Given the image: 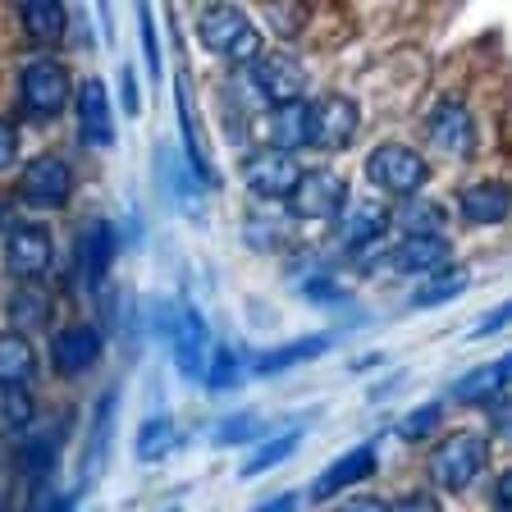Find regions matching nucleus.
<instances>
[{
    "label": "nucleus",
    "mask_w": 512,
    "mask_h": 512,
    "mask_svg": "<svg viewBox=\"0 0 512 512\" xmlns=\"http://www.w3.org/2000/svg\"><path fill=\"white\" fill-rule=\"evenodd\" d=\"M197 42H202L206 51L224 55L229 64H238V69H252V64L266 55L261 32L252 28V19H247L238 5H206V10L197 14Z\"/></svg>",
    "instance_id": "nucleus-1"
},
{
    "label": "nucleus",
    "mask_w": 512,
    "mask_h": 512,
    "mask_svg": "<svg viewBox=\"0 0 512 512\" xmlns=\"http://www.w3.org/2000/svg\"><path fill=\"white\" fill-rule=\"evenodd\" d=\"M366 179H371L384 197L412 202L430 183V165H426V156L412 151L407 142H384V147H375L371 160H366Z\"/></svg>",
    "instance_id": "nucleus-2"
},
{
    "label": "nucleus",
    "mask_w": 512,
    "mask_h": 512,
    "mask_svg": "<svg viewBox=\"0 0 512 512\" xmlns=\"http://www.w3.org/2000/svg\"><path fill=\"white\" fill-rule=\"evenodd\" d=\"M485 462H490L485 435H467V430H462V435H448L444 444L435 448V458H430V480L448 494H462V490H471V480H480Z\"/></svg>",
    "instance_id": "nucleus-3"
},
{
    "label": "nucleus",
    "mask_w": 512,
    "mask_h": 512,
    "mask_svg": "<svg viewBox=\"0 0 512 512\" xmlns=\"http://www.w3.org/2000/svg\"><path fill=\"white\" fill-rule=\"evenodd\" d=\"M293 220H311V224H325V220H339V211L348 206V179L339 170H302L293 192L284 197Z\"/></svg>",
    "instance_id": "nucleus-4"
},
{
    "label": "nucleus",
    "mask_w": 512,
    "mask_h": 512,
    "mask_svg": "<svg viewBox=\"0 0 512 512\" xmlns=\"http://www.w3.org/2000/svg\"><path fill=\"white\" fill-rule=\"evenodd\" d=\"M19 96H23V110L37 119H55L64 106H69V69L51 55L42 60H28L19 74Z\"/></svg>",
    "instance_id": "nucleus-5"
},
{
    "label": "nucleus",
    "mask_w": 512,
    "mask_h": 512,
    "mask_svg": "<svg viewBox=\"0 0 512 512\" xmlns=\"http://www.w3.org/2000/svg\"><path fill=\"white\" fill-rule=\"evenodd\" d=\"M51 261H55V243L46 224H32V220L10 224V234H5V270L19 284H37L51 270Z\"/></svg>",
    "instance_id": "nucleus-6"
},
{
    "label": "nucleus",
    "mask_w": 512,
    "mask_h": 512,
    "mask_svg": "<svg viewBox=\"0 0 512 512\" xmlns=\"http://www.w3.org/2000/svg\"><path fill=\"white\" fill-rule=\"evenodd\" d=\"M362 128V106L343 92H325L320 101H311V147L320 151H343L352 147Z\"/></svg>",
    "instance_id": "nucleus-7"
},
{
    "label": "nucleus",
    "mask_w": 512,
    "mask_h": 512,
    "mask_svg": "<svg viewBox=\"0 0 512 512\" xmlns=\"http://www.w3.org/2000/svg\"><path fill=\"white\" fill-rule=\"evenodd\" d=\"M19 192H23V202L37 206V211H60V206H69V197H74V170H69V160L55 156V151L37 156L28 170H23Z\"/></svg>",
    "instance_id": "nucleus-8"
},
{
    "label": "nucleus",
    "mask_w": 512,
    "mask_h": 512,
    "mask_svg": "<svg viewBox=\"0 0 512 512\" xmlns=\"http://www.w3.org/2000/svg\"><path fill=\"white\" fill-rule=\"evenodd\" d=\"M426 133H430V142L453 160H467L471 151H476V119H471V106L458 101V96H444V101L430 106Z\"/></svg>",
    "instance_id": "nucleus-9"
},
{
    "label": "nucleus",
    "mask_w": 512,
    "mask_h": 512,
    "mask_svg": "<svg viewBox=\"0 0 512 512\" xmlns=\"http://www.w3.org/2000/svg\"><path fill=\"white\" fill-rule=\"evenodd\" d=\"M252 83H256V92L270 101V110H279V106L302 101V92H307V69H302L298 55L266 51L252 64Z\"/></svg>",
    "instance_id": "nucleus-10"
},
{
    "label": "nucleus",
    "mask_w": 512,
    "mask_h": 512,
    "mask_svg": "<svg viewBox=\"0 0 512 512\" xmlns=\"http://www.w3.org/2000/svg\"><path fill=\"white\" fill-rule=\"evenodd\" d=\"M74 101H78V138L96 151L115 147V101H110L106 83L101 78H83Z\"/></svg>",
    "instance_id": "nucleus-11"
},
{
    "label": "nucleus",
    "mask_w": 512,
    "mask_h": 512,
    "mask_svg": "<svg viewBox=\"0 0 512 512\" xmlns=\"http://www.w3.org/2000/svg\"><path fill=\"white\" fill-rule=\"evenodd\" d=\"M174 366H179L183 380H202L206 357H211V325L192 302H183L179 316H174Z\"/></svg>",
    "instance_id": "nucleus-12"
},
{
    "label": "nucleus",
    "mask_w": 512,
    "mask_h": 512,
    "mask_svg": "<svg viewBox=\"0 0 512 512\" xmlns=\"http://www.w3.org/2000/svg\"><path fill=\"white\" fill-rule=\"evenodd\" d=\"M298 160L284 156V151H256V156L243 160V183L252 197H261V202H279V197H288L293 192V183H298Z\"/></svg>",
    "instance_id": "nucleus-13"
},
{
    "label": "nucleus",
    "mask_w": 512,
    "mask_h": 512,
    "mask_svg": "<svg viewBox=\"0 0 512 512\" xmlns=\"http://www.w3.org/2000/svg\"><path fill=\"white\" fill-rule=\"evenodd\" d=\"M389 224H394V215H389L384 202H375V197L348 202L339 211V243L352 247V252H366L371 243H380V238L389 234Z\"/></svg>",
    "instance_id": "nucleus-14"
},
{
    "label": "nucleus",
    "mask_w": 512,
    "mask_h": 512,
    "mask_svg": "<svg viewBox=\"0 0 512 512\" xmlns=\"http://www.w3.org/2000/svg\"><path fill=\"white\" fill-rule=\"evenodd\" d=\"M101 334L92 330V325H64L60 334H51V366L60 375H83L96 366V357H101Z\"/></svg>",
    "instance_id": "nucleus-15"
},
{
    "label": "nucleus",
    "mask_w": 512,
    "mask_h": 512,
    "mask_svg": "<svg viewBox=\"0 0 512 512\" xmlns=\"http://www.w3.org/2000/svg\"><path fill=\"white\" fill-rule=\"evenodd\" d=\"M453 261V247H448L444 234H430V238H403V243L389 252V266L398 275H439L448 270Z\"/></svg>",
    "instance_id": "nucleus-16"
},
{
    "label": "nucleus",
    "mask_w": 512,
    "mask_h": 512,
    "mask_svg": "<svg viewBox=\"0 0 512 512\" xmlns=\"http://www.w3.org/2000/svg\"><path fill=\"white\" fill-rule=\"evenodd\" d=\"M375 471V444H362V448H352V453H343V458H334L330 467L316 476V485H311V499L325 503L334 499V494L352 490L357 480H366Z\"/></svg>",
    "instance_id": "nucleus-17"
},
{
    "label": "nucleus",
    "mask_w": 512,
    "mask_h": 512,
    "mask_svg": "<svg viewBox=\"0 0 512 512\" xmlns=\"http://www.w3.org/2000/svg\"><path fill=\"white\" fill-rule=\"evenodd\" d=\"M5 316H10V334H23V339H28V334H42L55 316V298L42 284H19L10 298H5Z\"/></svg>",
    "instance_id": "nucleus-18"
},
{
    "label": "nucleus",
    "mask_w": 512,
    "mask_h": 512,
    "mask_svg": "<svg viewBox=\"0 0 512 512\" xmlns=\"http://www.w3.org/2000/svg\"><path fill=\"white\" fill-rule=\"evenodd\" d=\"M110 261H115V229H110L106 220H92L83 234H78V266H83V279L92 293L106 288Z\"/></svg>",
    "instance_id": "nucleus-19"
},
{
    "label": "nucleus",
    "mask_w": 512,
    "mask_h": 512,
    "mask_svg": "<svg viewBox=\"0 0 512 512\" xmlns=\"http://www.w3.org/2000/svg\"><path fill=\"white\" fill-rule=\"evenodd\" d=\"M330 348H334L330 334H302V339H293V343H279V348L261 352V357L252 362V375L293 371V366H302V362H316V357H325Z\"/></svg>",
    "instance_id": "nucleus-20"
},
{
    "label": "nucleus",
    "mask_w": 512,
    "mask_h": 512,
    "mask_svg": "<svg viewBox=\"0 0 512 512\" xmlns=\"http://www.w3.org/2000/svg\"><path fill=\"white\" fill-rule=\"evenodd\" d=\"M458 211L467 224H503L508 220V188L499 179H480L467 183L458 192Z\"/></svg>",
    "instance_id": "nucleus-21"
},
{
    "label": "nucleus",
    "mask_w": 512,
    "mask_h": 512,
    "mask_svg": "<svg viewBox=\"0 0 512 512\" xmlns=\"http://www.w3.org/2000/svg\"><path fill=\"white\" fill-rule=\"evenodd\" d=\"M270 151H284V156H293V151L311 147V106L307 101H293V106H279L270 110Z\"/></svg>",
    "instance_id": "nucleus-22"
},
{
    "label": "nucleus",
    "mask_w": 512,
    "mask_h": 512,
    "mask_svg": "<svg viewBox=\"0 0 512 512\" xmlns=\"http://www.w3.org/2000/svg\"><path fill=\"white\" fill-rule=\"evenodd\" d=\"M508 375H512V362L508 357H494V362L476 366L471 375H462L458 384H453V398L458 403H494L499 394H508Z\"/></svg>",
    "instance_id": "nucleus-23"
},
{
    "label": "nucleus",
    "mask_w": 512,
    "mask_h": 512,
    "mask_svg": "<svg viewBox=\"0 0 512 512\" xmlns=\"http://www.w3.org/2000/svg\"><path fill=\"white\" fill-rule=\"evenodd\" d=\"M19 23L32 46H60L64 28H69V14L55 0H28V5H19Z\"/></svg>",
    "instance_id": "nucleus-24"
},
{
    "label": "nucleus",
    "mask_w": 512,
    "mask_h": 512,
    "mask_svg": "<svg viewBox=\"0 0 512 512\" xmlns=\"http://www.w3.org/2000/svg\"><path fill=\"white\" fill-rule=\"evenodd\" d=\"M37 375V348L23 334H0V389H28Z\"/></svg>",
    "instance_id": "nucleus-25"
},
{
    "label": "nucleus",
    "mask_w": 512,
    "mask_h": 512,
    "mask_svg": "<svg viewBox=\"0 0 512 512\" xmlns=\"http://www.w3.org/2000/svg\"><path fill=\"white\" fill-rule=\"evenodd\" d=\"M55 462H60V430H37V435H28L14 448V471L19 476L42 480Z\"/></svg>",
    "instance_id": "nucleus-26"
},
{
    "label": "nucleus",
    "mask_w": 512,
    "mask_h": 512,
    "mask_svg": "<svg viewBox=\"0 0 512 512\" xmlns=\"http://www.w3.org/2000/svg\"><path fill=\"white\" fill-rule=\"evenodd\" d=\"M298 444H302V430H288V435H275V439H266L261 448H252L243 458V467H238V476L243 480H252V476H261V471H270L275 462H284V458H293L298 453Z\"/></svg>",
    "instance_id": "nucleus-27"
},
{
    "label": "nucleus",
    "mask_w": 512,
    "mask_h": 512,
    "mask_svg": "<svg viewBox=\"0 0 512 512\" xmlns=\"http://www.w3.org/2000/svg\"><path fill=\"white\" fill-rule=\"evenodd\" d=\"M174 444H179V435H174L170 416H151V421L138 426V444H133V453H138V462H160V458H170L174 453Z\"/></svg>",
    "instance_id": "nucleus-28"
},
{
    "label": "nucleus",
    "mask_w": 512,
    "mask_h": 512,
    "mask_svg": "<svg viewBox=\"0 0 512 512\" xmlns=\"http://www.w3.org/2000/svg\"><path fill=\"white\" fill-rule=\"evenodd\" d=\"M467 284H471V279L462 275V270H453V266H448V270H439V275L430 279L426 288H416V293H412V311L444 307V302H453V298H458V293H467Z\"/></svg>",
    "instance_id": "nucleus-29"
},
{
    "label": "nucleus",
    "mask_w": 512,
    "mask_h": 512,
    "mask_svg": "<svg viewBox=\"0 0 512 512\" xmlns=\"http://www.w3.org/2000/svg\"><path fill=\"white\" fill-rule=\"evenodd\" d=\"M37 421V398L28 389H0V435H23Z\"/></svg>",
    "instance_id": "nucleus-30"
},
{
    "label": "nucleus",
    "mask_w": 512,
    "mask_h": 512,
    "mask_svg": "<svg viewBox=\"0 0 512 512\" xmlns=\"http://www.w3.org/2000/svg\"><path fill=\"white\" fill-rule=\"evenodd\" d=\"M398 224L407 229V238H430L444 234V206L430 202V197H412V202L398 211Z\"/></svg>",
    "instance_id": "nucleus-31"
},
{
    "label": "nucleus",
    "mask_w": 512,
    "mask_h": 512,
    "mask_svg": "<svg viewBox=\"0 0 512 512\" xmlns=\"http://www.w3.org/2000/svg\"><path fill=\"white\" fill-rule=\"evenodd\" d=\"M115 403H119V389H110L101 403H96V421H92V435H87V462H83V490H87V476L96 471L101 453H110L101 439H110V426H115Z\"/></svg>",
    "instance_id": "nucleus-32"
},
{
    "label": "nucleus",
    "mask_w": 512,
    "mask_h": 512,
    "mask_svg": "<svg viewBox=\"0 0 512 512\" xmlns=\"http://www.w3.org/2000/svg\"><path fill=\"white\" fill-rule=\"evenodd\" d=\"M202 380H206V389L211 394H224V389H234L238 380H243V371H238V357H234V348H211V357H206V371H202Z\"/></svg>",
    "instance_id": "nucleus-33"
},
{
    "label": "nucleus",
    "mask_w": 512,
    "mask_h": 512,
    "mask_svg": "<svg viewBox=\"0 0 512 512\" xmlns=\"http://www.w3.org/2000/svg\"><path fill=\"white\" fill-rule=\"evenodd\" d=\"M439 421H444V403H421V407H412V412H407L403 421H398V439L416 444V439L435 435Z\"/></svg>",
    "instance_id": "nucleus-34"
},
{
    "label": "nucleus",
    "mask_w": 512,
    "mask_h": 512,
    "mask_svg": "<svg viewBox=\"0 0 512 512\" xmlns=\"http://www.w3.org/2000/svg\"><path fill=\"white\" fill-rule=\"evenodd\" d=\"M252 435H256V416L252 412H238V416H229V421L215 426V444H224V448L252 444Z\"/></svg>",
    "instance_id": "nucleus-35"
},
{
    "label": "nucleus",
    "mask_w": 512,
    "mask_h": 512,
    "mask_svg": "<svg viewBox=\"0 0 512 512\" xmlns=\"http://www.w3.org/2000/svg\"><path fill=\"white\" fill-rule=\"evenodd\" d=\"M138 32H142V51H147V74L160 78V42H156V14L142 5L138 10Z\"/></svg>",
    "instance_id": "nucleus-36"
},
{
    "label": "nucleus",
    "mask_w": 512,
    "mask_h": 512,
    "mask_svg": "<svg viewBox=\"0 0 512 512\" xmlns=\"http://www.w3.org/2000/svg\"><path fill=\"white\" fill-rule=\"evenodd\" d=\"M389 512H444V508H439L435 490H412V494H398V499L389 503Z\"/></svg>",
    "instance_id": "nucleus-37"
},
{
    "label": "nucleus",
    "mask_w": 512,
    "mask_h": 512,
    "mask_svg": "<svg viewBox=\"0 0 512 512\" xmlns=\"http://www.w3.org/2000/svg\"><path fill=\"white\" fill-rule=\"evenodd\" d=\"M14 160H19V128L10 119H0V170H10Z\"/></svg>",
    "instance_id": "nucleus-38"
},
{
    "label": "nucleus",
    "mask_w": 512,
    "mask_h": 512,
    "mask_svg": "<svg viewBox=\"0 0 512 512\" xmlns=\"http://www.w3.org/2000/svg\"><path fill=\"white\" fill-rule=\"evenodd\" d=\"M508 316H512V311H508V302H503V307H494L490 316H485V320H480V325H476V330H471V339H490V334H499L503 325H508Z\"/></svg>",
    "instance_id": "nucleus-39"
},
{
    "label": "nucleus",
    "mask_w": 512,
    "mask_h": 512,
    "mask_svg": "<svg viewBox=\"0 0 512 512\" xmlns=\"http://www.w3.org/2000/svg\"><path fill=\"white\" fill-rule=\"evenodd\" d=\"M119 92H124V110L128 115H138V78H133V64L119 69Z\"/></svg>",
    "instance_id": "nucleus-40"
},
{
    "label": "nucleus",
    "mask_w": 512,
    "mask_h": 512,
    "mask_svg": "<svg viewBox=\"0 0 512 512\" xmlns=\"http://www.w3.org/2000/svg\"><path fill=\"white\" fill-rule=\"evenodd\" d=\"M334 512H389V503L384 499H375V494H357V499H348V503H339Z\"/></svg>",
    "instance_id": "nucleus-41"
},
{
    "label": "nucleus",
    "mask_w": 512,
    "mask_h": 512,
    "mask_svg": "<svg viewBox=\"0 0 512 512\" xmlns=\"http://www.w3.org/2000/svg\"><path fill=\"white\" fill-rule=\"evenodd\" d=\"M494 512H512V476L508 471L494 480Z\"/></svg>",
    "instance_id": "nucleus-42"
},
{
    "label": "nucleus",
    "mask_w": 512,
    "mask_h": 512,
    "mask_svg": "<svg viewBox=\"0 0 512 512\" xmlns=\"http://www.w3.org/2000/svg\"><path fill=\"white\" fill-rule=\"evenodd\" d=\"M293 508H298V494H275V499H266L252 512H293Z\"/></svg>",
    "instance_id": "nucleus-43"
},
{
    "label": "nucleus",
    "mask_w": 512,
    "mask_h": 512,
    "mask_svg": "<svg viewBox=\"0 0 512 512\" xmlns=\"http://www.w3.org/2000/svg\"><path fill=\"white\" fill-rule=\"evenodd\" d=\"M78 508V494H64V499H51V503H42L37 512H74Z\"/></svg>",
    "instance_id": "nucleus-44"
},
{
    "label": "nucleus",
    "mask_w": 512,
    "mask_h": 512,
    "mask_svg": "<svg viewBox=\"0 0 512 512\" xmlns=\"http://www.w3.org/2000/svg\"><path fill=\"white\" fill-rule=\"evenodd\" d=\"M10 494H14V480L0 471V512H10Z\"/></svg>",
    "instance_id": "nucleus-45"
},
{
    "label": "nucleus",
    "mask_w": 512,
    "mask_h": 512,
    "mask_svg": "<svg viewBox=\"0 0 512 512\" xmlns=\"http://www.w3.org/2000/svg\"><path fill=\"white\" fill-rule=\"evenodd\" d=\"M170 512H174V508H170Z\"/></svg>",
    "instance_id": "nucleus-46"
}]
</instances>
